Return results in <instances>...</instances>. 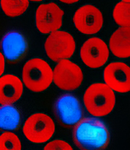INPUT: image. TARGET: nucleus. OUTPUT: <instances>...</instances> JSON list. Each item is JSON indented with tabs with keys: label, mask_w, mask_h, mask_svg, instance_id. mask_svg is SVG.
<instances>
[{
	"label": "nucleus",
	"mask_w": 130,
	"mask_h": 150,
	"mask_svg": "<svg viewBox=\"0 0 130 150\" xmlns=\"http://www.w3.org/2000/svg\"><path fill=\"white\" fill-rule=\"evenodd\" d=\"M73 141L81 150H105L111 140L108 127L95 117L84 118L74 126Z\"/></svg>",
	"instance_id": "f257e3e1"
},
{
	"label": "nucleus",
	"mask_w": 130,
	"mask_h": 150,
	"mask_svg": "<svg viewBox=\"0 0 130 150\" xmlns=\"http://www.w3.org/2000/svg\"><path fill=\"white\" fill-rule=\"evenodd\" d=\"M84 103L90 114L95 117H102L114 110L116 97L114 92L105 84L94 83L85 91Z\"/></svg>",
	"instance_id": "f03ea898"
},
{
	"label": "nucleus",
	"mask_w": 130,
	"mask_h": 150,
	"mask_svg": "<svg viewBox=\"0 0 130 150\" xmlns=\"http://www.w3.org/2000/svg\"><path fill=\"white\" fill-rule=\"evenodd\" d=\"M22 78L25 86L31 91L41 92L53 81V70L49 64L40 58H32L24 64Z\"/></svg>",
	"instance_id": "7ed1b4c3"
},
{
	"label": "nucleus",
	"mask_w": 130,
	"mask_h": 150,
	"mask_svg": "<svg viewBox=\"0 0 130 150\" xmlns=\"http://www.w3.org/2000/svg\"><path fill=\"white\" fill-rule=\"evenodd\" d=\"M53 115L60 125L65 127L76 125L83 117V109L77 97L64 94L56 99L53 107Z\"/></svg>",
	"instance_id": "20e7f679"
},
{
	"label": "nucleus",
	"mask_w": 130,
	"mask_h": 150,
	"mask_svg": "<svg viewBox=\"0 0 130 150\" xmlns=\"http://www.w3.org/2000/svg\"><path fill=\"white\" fill-rule=\"evenodd\" d=\"M23 132L25 137L32 143H45L54 134V122L44 113H35L25 122Z\"/></svg>",
	"instance_id": "39448f33"
},
{
	"label": "nucleus",
	"mask_w": 130,
	"mask_h": 150,
	"mask_svg": "<svg viewBox=\"0 0 130 150\" xmlns=\"http://www.w3.org/2000/svg\"><path fill=\"white\" fill-rule=\"evenodd\" d=\"M75 48L74 37L68 32L60 30L51 33L44 44L46 54L55 62L70 58L74 53Z\"/></svg>",
	"instance_id": "423d86ee"
},
{
	"label": "nucleus",
	"mask_w": 130,
	"mask_h": 150,
	"mask_svg": "<svg viewBox=\"0 0 130 150\" xmlns=\"http://www.w3.org/2000/svg\"><path fill=\"white\" fill-rule=\"evenodd\" d=\"M84 79L81 69L69 60L59 61L53 71V81L63 91H74L81 86Z\"/></svg>",
	"instance_id": "0eeeda50"
},
{
	"label": "nucleus",
	"mask_w": 130,
	"mask_h": 150,
	"mask_svg": "<svg viewBox=\"0 0 130 150\" xmlns=\"http://www.w3.org/2000/svg\"><path fill=\"white\" fill-rule=\"evenodd\" d=\"M64 11L54 2L42 4L35 13V24L40 33L48 34L58 31L63 25Z\"/></svg>",
	"instance_id": "6e6552de"
},
{
	"label": "nucleus",
	"mask_w": 130,
	"mask_h": 150,
	"mask_svg": "<svg viewBox=\"0 0 130 150\" xmlns=\"http://www.w3.org/2000/svg\"><path fill=\"white\" fill-rule=\"evenodd\" d=\"M73 22L79 32L86 35L95 34L103 27V15L96 6L86 5L75 11Z\"/></svg>",
	"instance_id": "1a4fd4ad"
},
{
	"label": "nucleus",
	"mask_w": 130,
	"mask_h": 150,
	"mask_svg": "<svg viewBox=\"0 0 130 150\" xmlns=\"http://www.w3.org/2000/svg\"><path fill=\"white\" fill-rule=\"evenodd\" d=\"M80 54L85 65L91 69H97L105 65L108 61L109 49L102 39L93 37L83 44Z\"/></svg>",
	"instance_id": "9d476101"
},
{
	"label": "nucleus",
	"mask_w": 130,
	"mask_h": 150,
	"mask_svg": "<svg viewBox=\"0 0 130 150\" xmlns=\"http://www.w3.org/2000/svg\"><path fill=\"white\" fill-rule=\"evenodd\" d=\"M0 49L4 58L16 64L24 58L28 51V43L24 35L17 31H10L2 37Z\"/></svg>",
	"instance_id": "9b49d317"
},
{
	"label": "nucleus",
	"mask_w": 130,
	"mask_h": 150,
	"mask_svg": "<svg viewBox=\"0 0 130 150\" xmlns=\"http://www.w3.org/2000/svg\"><path fill=\"white\" fill-rule=\"evenodd\" d=\"M105 85L113 91L127 93L130 91V68L122 62H112L104 69Z\"/></svg>",
	"instance_id": "f8f14e48"
},
{
	"label": "nucleus",
	"mask_w": 130,
	"mask_h": 150,
	"mask_svg": "<svg viewBox=\"0 0 130 150\" xmlns=\"http://www.w3.org/2000/svg\"><path fill=\"white\" fill-rule=\"evenodd\" d=\"M23 92V82L16 76L7 74L0 77V104H13L20 99Z\"/></svg>",
	"instance_id": "ddd939ff"
},
{
	"label": "nucleus",
	"mask_w": 130,
	"mask_h": 150,
	"mask_svg": "<svg viewBox=\"0 0 130 150\" xmlns=\"http://www.w3.org/2000/svg\"><path fill=\"white\" fill-rule=\"evenodd\" d=\"M109 48L113 54L119 58L130 57V28L119 27L111 35Z\"/></svg>",
	"instance_id": "4468645a"
},
{
	"label": "nucleus",
	"mask_w": 130,
	"mask_h": 150,
	"mask_svg": "<svg viewBox=\"0 0 130 150\" xmlns=\"http://www.w3.org/2000/svg\"><path fill=\"white\" fill-rule=\"evenodd\" d=\"M20 114L13 105L0 106V131H17L20 125Z\"/></svg>",
	"instance_id": "2eb2a0df"
},
{
	"label": "nucleus",
	"mask_w": 130,
	"mask_h": 150,
	"mask_svg": "<svg viewBox=\"0 0 130 150\" xmlns=\"http://www.w3.org/2000/svg\"><path fill=\"white\" fill-rule=\"evenodd\" d=\"M0 3L5 14L12 18L22 15L30 6L28 0H2Z\"/></svg>",
	"instance_id": "dca6fc26"
},
{
	"label": "nucleus",
	"mask_w": 130,
	"mask_h": 150,
	"mask_svg": "<svg viewBox=\"0 0 130 150\" xmlns=\"http://www.w3.org/2000/svg\"><path fill=\"white\" fill-rule=\"evenodd\" d=\"M113 18L115 23L120 26V27H129V1H122L117 4L113 11Z\"/></svg>",
	"instance_id": "f3484780"
},
{
	"label": "nucleus",
	"mask_w": 130,
	"mask_h": 150,
	"mask_svg": "<svg viewBox=\"0 0 130 150\" xmlns=\"http://www.w3.org/2000/svg\"><path fill=\"white\" fill-rule=\"evenodd\" d=\"M0 150H21L20 140L14 133H3L0 135Z\"/></svg>",
	"instance_id": "a211bd4d"
},
{
	"label": "nucleus",
	"mask_w": 130,
	"mask_h": 150,
	"mask_svg": "<svg viewBox=\"0 0 130 150\" xmlns=\"http://www.w3.org/2000/svg\"><path fill=\"white\" fill-rule=\"evenodd\" d=\"M43 150H73V149L67 142L55 139L46 145Z\"/></svg>",
	"instance_id": "6ab92c4d"
},
{
	"label": "nucleus",
	"mask_w": 130,
	"mask_h": 150,
	"mask_svg": "<svg viewBox=\"0 0 130 150\" xmlns=\"http://www.w3.org/2000/svg\"><path fill=\"white\" fill-rule=\"evenodd\" d=\"M5 58H4L2 54L0 52V77L3 74L4 71H5Z\"/></svg>",
	"instance_id": "aec40b11"
},
{
	"label": "nucleus",
	"mask_w": 130,
	"mask_h": 150,
	"mask_svg": "<svg viewBox=\"0 0 130 150\" xmlns=\"http://www.w3.org/2000/svg\"><path fill=\"white\" fill-rule=\"evenodd\" d=\"M62 2H64L65 4H73L74 2H77L78 1L77 0H71V1H65V0H62Z\"/></svg>",
	"instance_id": "412c9836"
}]
</instances>
